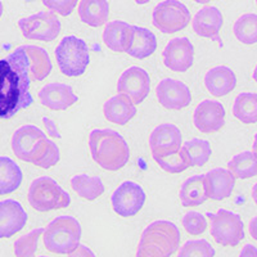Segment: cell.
Listing matches in <instances>:
<instances>
[{
	"instance_id": "1",
	"label": "cell",
	"mask_w": 257,
	"mask_h": 257,
	"mask_svg": "<svg viewBox=\"0 0 257 257\" xmlns=\"http://www.w3.org/2000/svg\"><path fill=\"white\" fill-rule=\"evenodd\" d=\"M29 59L24 47L0 59V120H9L34 103L30 93Z\"/></svg>"
},
{
	"instance_id": "2",
	"label": "cell",
	"mask_w": 257,
	"mask_h": 257,
	"mask_svg": "<svg viewBox=\"0 0 257 257\" xmlns=\"http://www.w3.org/2000/svg\"><path fill=\"white\" fill-rule=\"evenodd\" d=\"M89 148L93 160L108 171L121 170L130 158V149L123 137L111 128L93 130L89 135Z\"/></svg>"
},
{
	"instance_id": "3",
	"label": "cell",
	"mask_w": 257,
	"mask_h": 257,
	"mask_svg": "<svg viewBox=\"0 0 257 257\" xmlns=\"http://www.w3.org/2000/svg\"><path fill=\"white\" fill-rule=\"evenodd\" d=\"M180 231L174 222L156 220L142 233L137 257H170L180 245Z\"/></svg>"
},
{
	"instance_id": "4",
	"label": "cell",
	"mask_w": 257,
	"mask_h": 257,
	"mask_svg": "<svg viewBox=\"0 0 257 257\" xmlns=\"http://www.w3.org/2000/svg\"><path fill=\"white\" fill-rule=\"evenodd\" d=\"M82 229L77 219L58 216L48 224L43 233V240L48 251L58 254L71 253L81 240Z\"/></svg>"
},
{
	"instance_id": "5",
	"label": "cell",
	"mask_w": 257,
	"mask_h": 257,
	"mask_svg": "<svg viewBox=\"0 0 257 257\" xmlns=\"http://www.w3.org/2000/svg\"><path fill=\"white\" fill-rule=\"evenodd\" d=\"M27 197L31 207L39 212L66 208L71 203L70 194L49 176H41L32 181Z\"/></svg>"
},
{
	"instance_id": "6",
	"label": "cell",
	"mask_w": 257,
	"mask_h": 257,
	"mask_svg": "<svg viewBox=\"0 0 257 257\" xmlns=\"http://www.w3.org/2000/svg\"><path fill=\"white\" fill-rule=\"evenodd\" d=\"M57 63L63 75L77 77L86 71L90 62L88 45L77 36H66L56 49Z\"/></svg>"
},
{
	"instance_id": "7",
	"label": "cell",
	"mask_w": 257,
	"mask_h": 257,
	"mask_svg": "<svg viewBox=\"0 0 257 257\" xmlns=\"http://www.w3.org/2000/svg\"><path fill=\"white\" fill-rule=\"evenodd\" d=\"M211 221V235L217 244L235 247L244 239V225L238 213L220 208L216 213H207Z\"/></svg>"
},
{
	"instance_id": "8",
	"label": "cell",
	"mask_w": 257,
	"mask_h": 257,
	"mask_svg": "<svg viewBox=\"0 0 257 257\" xmlns=\"http://www.w3.org/2000/svg\"><path fill=\"white\" fill-rule=\"evenodd\" d=\"M153 26L164 34H175L190 24V12L179 0H164L157 4L152 16Z\"/></svg>"
},
{
	"instance_id": "9",
	"label": "cell",
	"mask_w": 257,
	"mask_h": 257,
	"mask_svg": "<svg viewBox=\"0 0 257 257\" xmlns=\"http://www.w3.org/2000/svg\"><path fill=\"white\" fill-rule=\"evenodd\" d=\"M18 26L29 40L53 41L61 34L62 25L57 15L52 11L39 12L29 17L21 18Z\"/></svg>"
},
{
	"instance_id": "10",
	"label": "cell",
	"mask_w": 257,
	"mask_h": 257,
	"mask_svg": "<svg viewBox=\"0 0 257 257\" xmlns=\"http://www.w3.org/2000/svg\"><path fill=\"white\" fill-rule=\"evenodd\" d=\"M146 203L143 188L134 181H123L112 194V207L122 217L135 216Z\"/></svg>"
},
{
	"instance_id": "11",
	"label": "cell",
	"mask_w": 257,
	"mask_h": 257,
	"mask_svg": "<svg viewBox=\"0 0 257 257\" xmlns=\"http://www.w3.org/2000/svg\"><path fill=\"white\" fill-rule=\"evenodd\" d=\"M151 90V79L147 71L133 66L122 72L117 81V91L127 95L134 104H141Z\"/></svg>"
},
{
	"instance_id": "12",
	"label": "cell",
	"mask_w": 257,
	"mask_h": 257,
	"mask_svg": "<svg viewBox=\"0 0 257 257\" xmlns=\"http://www.w3.org/2000/svg\"><path fill=\"white\" fill-rule=\"evenodd\" d=\"M158 102L162 107L179 111L190 104L192 93L184 82L174 79H164L156 88Z\"/></svg>"
},
{
	"instance_id": "13",
	"label": "cell",
	"mask_w": 257,
	"mask_h": 257,
	"mask_svg": "<svg viewBox=\"0 0 257 257\" xmlns=\"http://www.w3.org/2000/svg\"><path fill=\"white\" fill-rule=\"evenodd\" d=\"M183 137L178 126L173 123H162L157 126L149 137V147L153 158L165 157L181 148Z\"/></svg>"
},
{
	"instance_id": "14",
	"label": "cell",
	"mask_w": 257,
	"mask_h": 257,
	"mask_svg": "<svg viewBox=\"0 0 257 257\" xmlns=\"http://www.w3.org/2000/svg\"><path fill=\"white\" fill-rule=\"evenodd\" d=\"M194 62V47L188 38L170 40L164 50V63L175 72H187Z\"/></svg>"
},
{
	"instance_id": "15",
	"label": "cell",
	"mask_w": 257,
	"mask_h": 257,
	"mask_svg": "<svg viewBox=\"0 0 257 257\" xmlns=\"http://www.w3.org/2000/svg\"><path fill=\"white\" fill-rule=\"evenodd\" d=\"M194 126L199 132L210 134L221 130L225 125V108L217 100H203L194 111Z\"/></svg>"
},
{
	"instance_id": "16",
	"label": "cell",
	"mask_w": 257,
	"mask_h": 257,
	"mask_svg": "<svg viewBox=\"0 0 257 257\" xmlns=\"http://www.w3.org/2000/svg\"><path fill=\"white\" fill-rule=\"evenodd\" d=\"M224 25V17L216 7H205L197 12L193 18V30L201 38L211 39L216 41L222 48V40L220 38V30Z\"/></svg>"
},
{
	"instance_id": "17",
	"label": "cell",
	"mask_w": 257,
	"mask_h": 257,
	"mask_svg": "<svg viewBox=\"0 0 257 257\" xmlns=\"http://www.w3.org/2000/svg\"><path fill=\"white\" fill-rule=\"evenodd\" d=\"M27 213L16 199L0 201V238H11L25 228Z\"/></svg>"
},
{
	"instance_id": "18",
	"label": "cell",
	"mask_w": 257,
	"mask_h": 257,
	"mask_svg": "<svg viewBox=\"0 0 257 257\" xmlns=\"http://www.w3.org/2000/svg\"><path fill=\"white\" fill-rule=\"evenodd\" d=\"M39 99L43 105L52 111H64L79 100L70 85L53 82L39 91Z\"/></svg>"
},
{
	"instance_id": "19",
	"label": "cell",
	"mask_w": 257,
	"mask_h": 257,
	"mask_svg": "<svg viewBox=\"0 0 257 257\" xmlns=\"http://www.w3.org/2000/svg\"><path fill=\"white\" fill-rule=\"evenodd\" d=\"M47 137L41 128L34 125H24L18 127L12 137V149L16 157L30 162L32 152L41 138Z\"/></svg>"
},
{
	"instance_id": "20",
	"label": "cell",
	"mask_w": 257,
	"mask_h": 257,
	"mask_svg": "<svg viewBox=\"0 0 257 257\" xmlns=\"http://www.w3.org/2000/svg\"><path fill=\"white\" fill-rule=\"evenodd\" d=\"M208 198L213 201H221L231 196L237 178L230 170L217 167L208 171L205 175Z\"/></svg>"
},
{
	"instance_id": "21",
	"label": "cell",
	"mask_w": 257,
	"mask_h": 257,
	"mask_svg": "<svg viewBox=\"0 0 257 257\" xmlns=\"http://www.w3.org/2000/svg\"><path fill=\"white\" fill-rule=\"evenodd\" d=\"M205 85L212 95H228L237 86V76L231 68L226 66H217L207 71L205 76Z\"/></svg>"
},
{
	"instance_id": "22",
	"label": "cell",
	"mask_w": 257,
	"mask_h": 257,
	"mask_svg": "<svg viewBox=\"0 0 257 257\" xmlns=\"http://www.w3.org/2000/svg\"><path fill=\"white\" fill-rule=\"evenodd\" d=\"M105 118L116 125H126L137 114V107L125 94L118 93L103 105Z\"/></svg>"
},
{
	"instance_id": "23",
	"label": "cell",
	"mask_w": 257,
	"mask_h": 257,
	"mask_svg": "<svg viewBox=\"0 0 257 257\" xmlns=\"http://www.w3.org/2000/svg\"><path fill=\"white\" fill-rule=\"evenodd\" d=\"M133 36V25H128L123 21H112L108 22L103 32L104 44L116 53H126L130 47Z\"/></svg>"
},
{
	"instance_id": "24",
	"label": "cell",
	"mask_w": 257,
	"mask_h": 257,
	"mask_svg": "<svg viewBox=\"0 0 257 257\" xmlns=\"http://www.w3.org/2000/svg\"><path fill=\"white\" fill-rule=\"evenodd\" d=\"M77 13L85 25L90 27H100L108 22V0H81Z\"/></svg>"
},
{
	"instance_id": "25",
	"label": "cell",
	"mask_w": 257,
	"mask_h": 257,
	"mask_svg": "<svg viewBox=\"0 0 257 257\" xmlns=\"http://www.w3.org/2000/svg\"><path fill=\"white\" fill-rule=\"evenodd\" d=\"M29 59V75L34 81H43L52 72L53 64L47 50L36 45H24Z\"/></svg>"
},
{
	"instance_id": "26",
	"label": "cell",
	"mask_w": 257,
	"mask_h": 257,
	"mask_svg": "<svg viewBox=\"0 0 257 257\" xmlns=\"http://www.w3.org/2000/svg\"><path fill=\"white\" fill-rule=\"evenodd\" d=\"M157 49V38L152 31L139 26H133V36L130 47L126 53L137 59H146Z\"/></svg>"
},
{
	"instance_id": "27",
	"label": "cell",
	"mask_w": 257,
	"mask_h": 257,
	"mask_svg": "<svg viewBox=\"0 0 257 257\" xmlns=\"http://www.w3.org/2000/svg\"><path fill=\"white\" fill-rule=\"evenodd\" d=\"M179 197L184 207H194L205 203L208 199L205 175H194L187 179L181 185Z\"/></svg>"
},
{
	"instance_id": "28",
	"label": "cell",
	"mask_w": 257,
	"mask_h": 257,
	"mask_svg": "<svg viewBox=\"0 0 257 257\" xmlns=\"http://www.w3.org/2000/svg\"><path fill=\"white\" fill-rule=\"evenodd\" d=\"M22 171L12 158L0 156V196L16 192L22 183Z\"/></svg>"
},
{
	"instance_id": "29",
	"label": "cell",
	"mask_w": 257,
	"mask_h": 257,
	"mask_svg": "<svg viewBox=\"0 0 257 257\" xmlns=\"http://www.w3.org/2000/svg\"><path fill=\"white\" fill-rule=\"evenodd\" d=\"M59 157L61 155H59V148L57 147V144L44 137L41 138L36 144L31 158H30V164L41 167V169H50L58 164Z\"/></svg>"
},
{
	"instance_id": "30",
	"label": "cell",
	"mask_w": 257,
	"mask_h": 257,
	"mask_svg": "<svg viewBox=\"0 0 257 257\" xmlns=\"http://www.w3.org/2000/svg\"><path fill=\"white\" fill-rule=\"evenodd\" d=\"M71 187L81 198L95 201L104 193V185L98 176H89L86 174L73 176L71 179Z\"/></svg>"
},
{
	"instance_id": "31",
	"label": "cell",
	"mask_w": 257,
	"mask_h": 257,
	"mask_svg": "<svg viewBox=\"0 0 257 257\" xmlns=\"http://www.w3.org/2000/svg\"><path fill=\"white\" fill-rule=\"evenodd\" d=\"M228 169L238 179L257 176V152L244 151L234 156L228 162Z\"/></svg>"
},
{
	"instance_id": "32",
	"label": "cell",
	"mask_w": 257,
	"mask_h": 257,
	"mask_svg": "<svg viewBox=\"0 0 257 257\" xmlns=\"http://www.w3.org/2000/svg\"><path fill=\"white\" fill-rule=\"evenodd\" d=\"M234 117L243 123L257 122V94L240 93L233 104Z\"/></svg>"
},
{
	"instance_id": "33",
	"label": "cell",
	"mask_w": 257,
	"mask_h": 257,
	"mask_svg": "<svg viewBox=\"0 0 257 257\" xmlns=\"http://www.w3.org/2000/svg\"><path fill=\"white\" fill-rule=\"evenodd\" d=\"M234 35L242 44L252 45L257 43V15L245 13L242 15L233 26Z\"/></svg>"
},
{
	"instance_id": "34",
	"label": "cell",
	"mask_w": 257,
	"mask_h": 257,
	"mask_svg": "<svg viewBox=\"0 0 257 257\" xmlns=\"http://www.w3.org/2000/svg\"><path fill=\"white\" fill-rule=\"evenodd\" d=\"M183 148L187 151L190 166L194 167L205 166L210 160L211 155H212L210 143L207 141H203V139H198V138L185 142Z\"/></svg>"
},
{
	"instance_id": "35",
	"label": "cell",
	"mask_w": 257,
	"mask_h": 257,
	"mask_svg": "<svg viewBox=\"0 0 257 257\" xmlns=\"http://www.w3.org/2000/svg\"><path fill=\"white\" fill-rule=\"evenodd\" d=\"M155 161L162 170L170 174L183 173L190 167V161L188 153L183 147L179 151L165 157H156Z\"/></svg>"
},
{
	"instance_id": "36",
	"label": "cell",
	"mask_w": 257,
	"mask_h": 257,
	"mask_svg": "<svg viewBox=\"0 0 257 257\" xmlns=\"http://www.w3.org/2000/svg\"><path fill=\"white\" fill-rule=\"evenodd\" d=\"M43 233H44V228H38L18 238L13 245L16 257H35L39 239Z\"/></svg>"
},
{
	"instance_id": "37",
	"label": "cell",
	"mask_w": 257,
	"mask_h": 257,
	"mask_svg": "<svg viewBox=\"0 0 257 257\" xmlns=\"http://www.w3.org/2000/svg\"><path fill=\"white\" fill-rule=\"evenodd\" d=\"M178 257H215V248L206 239L188 240L180 248Z\"/></svg>"
},
{
	"instance_id": "38",
	"label": "cell",
	"mask_w": 257,
	"mask_h": 257,
	"mask_svg": "<svg viewBox=\"0 0 257 257\" xmlns=\"http://www.w3.org/2000/svg\"><path fill=\"white\" fill-rule=\"evenodd\" d=\"M183 226L192 235H199V234L205 233L207 229V221L202 213L197 212V211H189L183 217Z\"/></svg>"
},
{
	"instance_id": "39",
	"label": "cell",
	"mask_w": 257,
	"mask_h": 257,
	"mask_svg": "<svg viewBox=\"0 0 257 257\" xmlns=\"http://www.w3.org/2000/svg\"><path fill=\"white\" fill-rule=\"evenodd\" d=\"M41 3L52 12L58 13L62 17H67L76 8L79 0H41Z\"/></svg>"
},
{
	"instance_id": "40",
	"label": "cell",
	"mask_w": 257,
	"mask_h": 257,
	"mask_svg": "<svg viewBox=\"0 0 257 257\" xmlns=\"http://www.w3.org/2000/svg\"><path fill=\"white\" fill-rule=\"evenodd\" d=\"M68 257H96L95 253L91 251L89 247L84 244H79L76 248L73 249L71 253H68Z\"/></svg>"
},
{
	"instance_id": "41",
	"label": "cell",
	"mask_w": 257,
	"mask_h": 257,
	"mask_svg": "<svg viewBox=\"0 0 257 257\" xmlns=\"http://www.w3.org/2000/svg\"><path fill=\"white\" fill-rule=\"evenodd\" d=\"M41 121H43V123H44L45 128H47V133L50 135V137L57 138V139H61L62 135H61V133L58 132V127H57L56 123L53 122L50 118H48V117H43V118H41Z\"/></svg>"
},
{
	"instance_id": "42",
	"label": "cell",
	"mask_w": 257,
	"mask_h": 257,
	"mask_svg": "<svg viewBox=\"0 0 257 257\" xmlns=\"http://www.w3.org/2000/svg\"><path fill=\"white\" fill-rule=\"evenodd\" d=\"M238 257H257V247L253 244H245Z\"/></svg>"
},
{
	"instance_id": "43",
	"label": "cell",
	"mask_w": 257,
	"mask_h": 257,
	"mask_svg": "<svg viewBox=\"0 0 257 257\" xmlns=\"http://www.w3.org/2000/svg\"><path fill=\"white\" fill-rule=\"evenodd\" d=\"M248 229H249V234H251V237L253 238L254 240H257V216H254L253 219L251 220Z\"/></svg>"
},
{
	"instance_id": "44",
	"label": "cell",
	"mask_w": 257,
	"mask_h": 257,
	"mask_svg": "<svg viewBox=\"0 0 257 257\" xmlns=\"http://www.w3.org/2000/svg\"><path fill=\"white\" fill-rule=\"evenodd\" d=\"M252 199H253L254 203L257 205V183L253 185V188H252Z\"/></svg>"
},
{
	"instance_id": "45",
	"label": "cell",
	"mask_w": 257,
	"mask_h": 257,
	"mask_svg": "<svg viewBox=\"0 0 257 257\" xmlns=\"http://www.w3.org/2000/svg\"><path fill=\"white\" fill-rule=\"evenodd\" d=\"M149 2H151V0H135V3L139 4V6H143V4L149 3Z\"/></svg>"
},
{
	"instance_id": "46",
	"label": "cell",
	"mask_w": 257,
	"mask_h": 257,
	"mask_svg": "<svg viewBox=\"0 0 257 257\" xmlns=\"http://www.w3.org/2000/svg\"><path fill=\"white\" fill-rule=\"evenodd\" d=\"M252 149H253V152H257V133H256V135H254L253 147H252Z\"/></svg>"
},
{
	"instance_id": "47",
	"label": "cell",
	"mask_w": 257,
	"mask_h": 257,
	"mask_svg": "<svg viewBox=\"0 0 257 257\" xmlns=\"http://www.w3.org/2000/svg\"><path fill=\"white\" fill-rule=\"evenodd\" d=\"M193 2H196V3H199V4H207L210 3L211 0H193Z\"/></svg>"
},
{
	"instance_id": "48",
	"label": "cell",
	"mask_w": 257,
	"mask_h": 257,
	"mask_svg": "<svg viewBox=\"0 0 257 257\" xmlns=\"http://www.w3.org/2000/svg\"><path fill=\"white\" fill-rule=\"evenodd\" d=\"M3 12H4V7H3V3H2V0H0V18H2V16H3Z\"/></svg>"
},
{
	"instance_id": "49",
	"label": "cell",
	"mask_w": 257,
	"mask_h": 257,
	"mask_svg": "<svg viewBox=\"0 0 257 257\" xmlns=\"http://www.w3.org/2000/svg\"><path fill=\"white\" fill-rule=\"evenodd\" d=\"M253 79H254V81H256V84H257V64H256V67H254V70H253Z\"/></svg>"
},
{
	"instance_id": "50",
	"label": "cell",
	"mask_w": 257,
	"mask_h": 257,
	"mask_svg": "<svg viewBox=\"0 0 257 257\" xmlns=\"http://www.w3.org/2000/svg\"><path fill=\"white\" fill-rule=\"evenodd\" d=\"M40 257H47V256H40Z\"/></svg>"
},
{
	"instance_id": "51",
	"label": "cell",
	"mask_w": 257,
	"mask_h": 257,
	"mask_svg": "<svg viewBox=\"0 0 257 257\" xmlns=\"http://www.w3.org/2000/svg\"><path fill=\"white\" fill-rule=\"evenodd\" d=\"M256 4H257V0H256Z\"/></svg>"
}]
</instances>
